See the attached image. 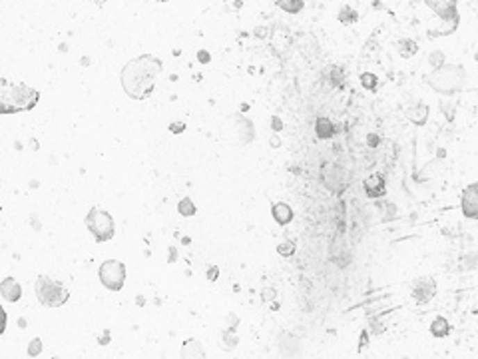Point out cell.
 <instances>
[{"instance_id": "1", "label": "cell", "mask_w": 478, "mask_h": 359, "mask_svg": "<svg viewBox=\"0 0 478 359\" xmlns=\"http://www.w3.org/2000/svg\"><path fill=\"white\" fill-rule=\"evenodd\" d=\"M164 62L154 54H142L130 60L120 74V82L124 92L132 100H146L156 88V78L162 74Z\"/></svg>"}, {"instance_id": "2", "label": "cell", "mask_w": 478, "mask_h": 359, "mask_svg": "<svg viewBox=\"0 0 478 359\" xmlns=\"http://www.w3.org/2000/svg\"><path fill=\"white\" fill-rule=\"evenodd\" d=\"M40 102V92L24 82L0 78V114L28 112Z\"/></svg>"}, {"instance_id": "3", "label": "cell", "mask_w": 478, "mask_h": 359, "mask_svg": "<svg viewBox=\"0 0 478 359\" xmlns=\"http://www.w3.org/2000/svg\"><path fill=\"white\" fill-rule=\"evenodd\" d=\"M34 292H36L38 301L46 308H60L70 299L68 287L56 280H52V278H48V276H38V280L34 284Z\"/></svg>"}, {"instance_id": "4", "label": "cell", "mask_w": 478, "mask_h": 359, "mask_svg": "<svg viewBox=\"0 0 478 359\" xmlns=\"http://www.w3.org/2000/svg\"><path fill=\"white\" fill-rule=\"evenodd\" d=\"M429 84L438 92H454L464 86V70L461 66H440L429 76Z\"/></svg>"}, {"instance_id": "5", "label": "cell", "mask_w": 478, "mask_h": 359, "mask_svg": "<svg viewBox=\"0 0 478 359\" xmlns=\"http://www.w3.org/2000/svg\"><path fill=\"white\" fill-rule=\"evenodd\" d=\"M86 225L96 241H108L114 238V218L100 208H92L86 216Z\"/></svg>"}, {"instance_id": "6", "label": "cell", "mask_w": 478, "mask_h": 359, "mask_svg": "<svg viewBox=\"0 0 478 359\" xmlns=\"http://www.w3.org/2000/svg\"><path fill=\"white\" fill-rule=\"evenodd\" d=\"M98 278L110 292H120L126 282V266L118 260H106L98 269Z\"/></svg>"}, {"instance_id": "7", "label": "cell", "mask_w": 478, "mask_h": 359, "mask_svg": "<svg viewBox=\"0 0 478 359\" xmlns=\"http://www.w3.org/2000/svg\"><path fill=\"white\" fill-rule=\"evenodd\" d=\"M427 6L436 13L438 18L443 20H452L459 24V13H456V0H425Z\"/></svg>"}, {"instance_id": "8", "label": "cell", "mask_w": 478, "mask_h": 359, "mask_svg": "<svg viewBox=\"0 0 478 359\" xmlns=\"http://www.w3.org/2000/svg\"><path fill=\"white\" fill-rule=\"evenodd\" d=\"M436 296V282L433 278H418L413 284V298L418 303H429Z\"/></svg>"}, {"instance_id": "9", "label": "cell", "mask_w": 478, "mask_h": 359, "mask_svg": "<svg viewBox=\"0 0 478 359\" xmlns=\"http://www.w3.org/2000/svg\"><path fill=\"white\" fill-rule=\"evenodd\" d=\"M463 214L468 220L478 218V184H470L463 192Z\"/></svg>"}, {"instance_id": "10", "label": "cell", "mask_w": 478, "mask_h": 359, "mask_svg": "<svg viewBox=\"0 0 478 359\" xmlns=\"http://www.w3.org/2000/svg\"><path fill=\"white\" fill-rule=\"evenodd\" d=\"M363 188H365V194L369 198H381V196H385V190H387L385 180L381 174H371L369 178L363 180Z\"/></svg>"}, {"instance_id": "11", "label": "cell", "mask_w": 478, "mask_h": 359, "mask_svg": "<svg viewBox=\"0 0 478 359\" xmlns=\"http://www.w3.org/2000/svg\"><path fill=\"white\" fill-rule=\"evenodd\" d=\"M0 294H2V298L6 299V301L16 303L18 299L22 298V287H20V284L16 282L15 278H4L0 282Z\"/></svg>"}, {"instance_id": "12", "label": "cell", "mask_w": 478, "mask_h": 359, "mask_svg": "<svg viewBox=\"0 0 478 359\" xmlns=\"http://www.w3.org/2000/svg\"><path fill=\"white\" fill-rule=\"evenodd\" d=\"M271 216H273V220L279 225H287L291 224V220H293V209H291V206L279 202V204H275L271 208Z\"/></svg>"}, {"instance_id": "13", "label": "cell", "mask_w": 478, "mask_h": 359, "mask_svg": "<svg viewBox=\"0 0 478 359\" xmlns=\"http://www.w3.org/2000/svg\"><path fill=\"white\" fill-rule=\"evenodd\" d=\"M315 134H317V138H321V140L333 138V136H335V126H333V122L329 118H325V116L317 118V122H315Z\"/></svg>"}, {"instance_id": "14", "label": "cell", "mask_w": 478, "mask_h": 359, "mask_svg": "<svg viewBox=\"0 0 478 359\" xmlns=\"http://www.w3.org/2000/svg\"><path fill=\"white\" fill-rule=\"evenodd\" d=\"M275 4L287 15H299L303 10V0H275Z\"/></svg>"}, {"instance_id": "15", "label": "cell", "mask_w": 478, "mask_h": 359, "mask_svg": "<svg viewBox=\"0 0 478 359\" xmlns=\"http://www.w3.org/2000/svg\"><path fill=\"white\" fill-rule=\"evenodd\" d=\"M409 118H411V122H415L417 126H425V124H427V118H429V108L425 104H418L417 108H413V110L409 112Z\"/></svg>"}, {"instance_id": "16", "label": "cell", "mask_w": 478, "mask_h": 359, "mask_svg": "<svg viewBox=\"0 0 478 359\" xmlns=\"http://www.w3.org/2000/svg\"><path fill=\"white\" fill-rule=\"evenodd\" d=\"M431 333L434 337H447L448 335V321L445 317H436L431 324Z\"/></svg>"}, {"instance_id": "17", "label": "cell", "mask_w": 478, "mask_h": 359, "mask_svg": "<svg viewBox=\"0 0 478 359\" xmlns=\"http://www.w3.org/2000/svg\"><path fill=\"white\" fill-rule=\"evenodd\" d=\"M178 212H179V216H183V218H190V216H194L195 204L192 202V198H183V200H179Z\"/></svg>"}, {"instance_id": "18", "label": "cell", "mask_w": 478, "mask_h": 359, "mask_svg": "<svg viewBox=\"0 0 478 359\" xmlns=\"http://www.w3.org/2000/svg\"><path fill=\"white\" fill-rule=\"evenodd\" d=\"M357 20V10H353V8H349V6H345L343 10L339 13V22H343V24H355Z\"/></svg>"}, {"instance_id": "19", "label": "cell", "mask_w": 478, "mask_h": 359, "mask_svg": "<svg viewBox=\"0 0 478 359\" xmlns=\"http://www.w3.org/2000/svg\"><path fill=\"white\" fill-rule=\"evenodd\" d=\"M277 254L283 255V257H291V255L295 254V241H293V239H287L283 244H279V246H277Z\"/></svg>"}, {"instance_id": "20", "label": "cell", "mask_w": 478, "mask_h": 359, "mask_svg": "<svg viewBox=\"0 0 478 359\" xmlns=\"http://www.w3.org/2000/svg\"><path fill=\"white\" fill-rule=\"evenodd\" d=\"M361 84H363V88L374 92L377 86H379V80H377V76L374 74H363L361 76Z\"/></svg>"}, {"instance_id": "21", "label": "cell", "mask_w": 478, "mask_h": 359, "mask_svg": "<svg viewBox=\"0 0 478 359\" xmlns=\"http://www.w3.org/2000/svg\"><path fill=\"white\" fill-rule=\"evenodd\" d=\"M40 351H42V342H40V337H34L28 345V356L36 358V356H40Z\"/></svg>"}, {"instance_id": "22", "label": "cell", "mask_w": 478, "mask_h": 359, "mask_svg": "<svg viewBox=\"0 0 478 359\" xmlns=\"http://www.w3.org/2000/svg\"><path fill=\"white\" fill-rule=\"evenodd\" d=\"M6 321H8V317H6V312H4V308L0 305V335L6 331Z\"/></svg>"}, {"instance_id": "23", "label": "cell", "mask_w": 478, "mask_h": 359, "mask_svg": "<svg viewBox=\"0 0 478 359\" xmlns=\"http://www.w3.org/2000/svg\"><path fill=\"white\" fill-rule=\"evenodd\" d=\"M172 132H183V124H172Z\"/></svg>"}, {"instance_id": "24", "label": "cell", "mask_w": 478, "mask_h": 359, "mask_svg": "<svg viewBox=\"0 0 478 359\" xmlns=\"http://www.w3.org/2000/svg\"><path fill=\"white\" fill-rule=\"evenodd\" d=\"M217 278V268L209 269V280H215Z\"/></svg>"}, {"instance_id": "25", "label": "cell", "mask_w": 478, "mask_h": 359, "mask_svg": "<svg viewBox=\"0 0 478 359\" xmlns=\"http://www.w3.org/2000/svg\"><path fill=\"white\" fill-rule=\"evenodd\" d=\"M263 298H265V299H269V298L273 299V298H275V289H271V292H269V289H267V292H265V296H263Z\"/></svg>"}, {"instance_id": "26", "label": "cell", "mask_w": 478, "mask_h": 359, "mask_svg": "<svg viewBox=\"0 0 478 359\" xmlns=\"http://www.w3.org/2000/svg\"><path fill=\"white\" fill-rule=\"evenodd\" d=\"M106 2H108V0H94V4H96V6H104Z\"/></svg>"}, {"instance_id": "27", "label": "cell", "mask_w": 478, "mask_h": 359, "mask_svg": "<svg viewBox=\"0 0 478 359\" xmlns=\"http://www.w3.org/2000/svg\"><path fill=\"white\" fill-rule=\"evenodd\" d=\"M199 58H201V60H209V54H206V52H199Z\"/></svg>"}, {"instance_id": "28", "label": "cell", "mask_w": 478, "mask_h": 359, "mask_svg": "<svg viewBox=\"0 0 478 359\" xmlns=\"http://www.w3.org/2000/svg\"><path fill=\"white\" fill-rule=\"evenodd\" d=\"M158 2H167V0H158Z\"/></svg>"}]
</instances>
